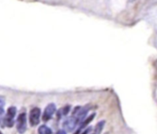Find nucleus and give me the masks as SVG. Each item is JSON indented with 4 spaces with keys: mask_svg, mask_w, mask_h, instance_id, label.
<instances>
[{
    "mask_svg": "<svg viewBox=\"0 0 157 134\" xmlns=\"http://www.w3.org/2000/svg\"><path fill=\"white\" fill-rule=\"evenodd\" d=\"M77 125H78V122H77V120L75 119L74 117H71L70 118L66 120L65 123H64V127L67 131H72L76 128Z\"/></svg>",
    "mask_w": 157,
    "mask_h": 134,
    "instance_id": "39448f33",
    "label": "nucleus"
},
{
    "mask_svg": "<svg viewBox=\"0 0 157 134\" xmlns=\"http://www.w3.org/2000/svg\"><path fill=\"white\" fill-rule=\"evenodd\" d=\"M17 109L15 107H10L8 109L6 117H5V125L8 128H12L15 123V116H16Z\"/></svg>",
    "mask_w": 157,
    "mask_h": 134,
    "instance_id": "7ed1b4c3",
    "label": "nucleus"
},
{
    "mask_svg": "<svg viewBox=\"0 0 157 134\" xmlns=\"http://www.w3.org/2000/svg\"><path fill=\"white\" fill-rule=\"evenodd\" d=\"M56 112V105L54 104H50L46 106L45 110H44V116H43V120L44 121H48L52 116L54 115V113Z\"/></svg>",
    "mask_w": 157,
    "mask_h": 134,
    "instance_id": "20e7f679",
    "label": "nucleus"
},
{
    "mask_svg": "<svg viewBox=\"0 0 157 134\" xmlns=\"http://www.w3.org/2000/svg\"><path fill=\"white\" fill-rule=\"evenodd\" d=\"M94 117H95V113H94V114H92L90 117H88L86 119L84 118L83 120H82V127H81V128H83L84 127H86L88 124H90L92 121H93V119L94 118Z\"/></svg>",
    "mask_w": 157,
    "mask_h": 134,
    "instance_id": "6e6552de",
    "label": "nucleus"
},
{
    "mask_svg": "<svg viewBox=\"0 0 157 134\" xmlns=\"http://www.w3.org/2000/svg\"><path fill=\"white\" fill-rule=\"evenodd\" d=\"M38 133L39 134H52V130L49 127L45 125H42L38 128Z\"/></svg>",
    "mask_w": 157,
    "mask_h": 134,
    "instance_id": "0eeeda50",
    "label": "nucleus"
},
{
    "mask_svg": "<svg viewBox=\"0 0 157 134\" xmlns=\"http://www.w3.org/2000/svg\"><path fill=\"white\" fill-rule=\"evenodd\" d=\"M0 134H2V132H1V131H0Z\"/></svg>",
    "mask_w": 157,
    "mask_h": 134,
    "instance_id": "9b49d317",
    "label": "nucleus"
},
{
    "mask_svg": "<svg viewBox=\"0 0 157 134\" xmlns=\"http://www.w3.org/2000/svg\"><path fill=\"white\" fill-rule=\"evenodd\" d=\"M16 127H17V130L19 133L23 134L26 129H27V118H26V113L23 112L21 113L18 118H17V122H16Z\"/></svg>",
    "mask_w": 157,
    "mask_h": 134,
    "instance_id": "f257e3e1",
    "label": "nucleus"
},
{
    "mask_svg": "<svg viewBox=\"0 0 157 134\" xmlns=\"http://www.w3.org/2000/svg\"><path fill=\"white\" fill-rule=\"evenodd\" d=\"M56 134H67V132H66V130H64V129H60V130H58Z\"/></svg>",
    "mask_w": 157,
    "mask_h": 134,
    "instance_id": "9d476101",
    "label": "nucleus"
},
{
    "mask_svg": "<svg viewBox=\"0 0 157 134\" xmlns=\"http://www.w3.org/2000/svg\"><path fill=\"white\" fill-rule=\"evenodd\" d=\"M40 116H41V111L40 108L34 107L31 110L30 115H29V121L31 126L35 127L39 124L40 122Z\"/></svg>",
    "mask_w": 157,
    "mask_h": 134,
    "instance_id": "f03ea898",
    "label": "nucleus"
},
{
    "mask_svg": "<svg viewBox=\"0 0 157 134\" xmlns=\"http://www.w3.org/2000/svg\"><path fill=\"white\" fill-rule=\"evenodd\" d=\"M5 105V98L0 96V113H3V108Z\"/></svg>",
    "mask_w": 157,
    "mask_h": 134,
    "instance_id": "1a4fd4ad",
    "label": "nucleus"
},
{
    "mask_svg": "<svg viewBox=\"0 0 157 134\" xmlns=\"http://www.w3.org/2000/svg\"><path fill=\"white\" fill-rule=\"evenodd\" d=\"M105 120H102V121L98 122V124L94 128V131L93 134H101V132L103 131V128L105 127Z\"/></svg>",
    "mask_w": 157,
    "mask_h": 134,
    "instance_id": "423d86ee",
    "label": "nucleus"
}]
</instances>
